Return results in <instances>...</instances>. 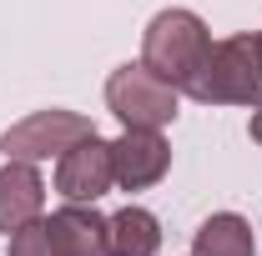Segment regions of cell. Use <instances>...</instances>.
Here are the masks:
<instances>
[{
    "label": "cell",
    "instance_id": "7a4b0ae2",
    "mask_svg": "<svg viewBox=\"0 0 262 256\" xmlns=\"http://www.w3.org/2000/svg\"><path fill=\"white\" fill-rule=\"evenodd\" d=\"M207 50H212L207 20L196 10H182V5L157 10L151 25H146V35H141V65L157 70L162 81H171L177 91H187V81L202 70Z\"/></svg>",
    "mask_w": 262,
    "mask_h": 256
},
{
    "label": "cell",
    "instance_id": "9c48e42d",
    "mask_svg": "<svg viewBox=\"0 0 262 256\" xmlns=\"http://www.w3.org/2000/svg\"><path fill=\"white\" fill-rule=\"evenodd\" d=\"M192 256H257L252 226L242 221L237 211H217V216H207V221L196 226Z\"/></svg>",
    "mask_w": 262,
    "mask_h": 256
},
{
    "label": "cell",
    "instance_id": "8992f818",
    "mask_svg": "<svg viewBox=\"0 0 262 256\" xmlns=\"http://www.w3.org/2000/svg\"><path fill=\"white\" fill-rule=\"evenodd\" d=\"M111 171H116L121 191H146L171 171V146L162 141V131L126 126L121 141H111Z\"/></svg>",
    "mask_w": 262,
    "mask_h": 256
},
{
    "label": "cell",
    "instance_id": "7c38bea8",
    "mask_svg": "<svg viewBox=\"0 0 262 256\" xmlns=\"http://www.w3.org/2000/svg\"><path fill=\"white\" fill-rule=\"evenodd\" d=\"M247 136H252V141H257V146H262V106H257V111H252V121H247Z\"/></svg>",
    "mask_w": 262,
    "mask_h": 256
},
{
    "label": "cell",
    "instance_id": "52a82bcc",
    "mask_svg": "<svg viewBox=\"0 0 262 256\" xmlns=\"http://www.w3.org/2000/svg\"><path fill=\"white\" fill-rule=\"evenodd\" d=\"M46 236L56 256H111V216H101L96 206H81V201L56 211L46 221Z\"/></svg>",
    "mask_w": 262,
    "mask_h": 256
},
{
    "label": "cell",
    "instance_id": "5b68a950",
    "mask_svg": "<svg viewBox=\"0 0 262 256\" xmlns=\"http://www.w3.org/2000/svg\"><path fill=\"white\" fill-rule=\"evenodd\" d=\"M111 186H116V171H111V141L86 136V141H76L71 151H61V161H56V191H61L66 201L91 206V201L106 196Z\"/></svg>",
    "mask_w": 262,
    "mask_h": 256
},
{
    "label": "cell",
    "instance_id": "8fae6325",
    "mask_svg": "<svg viewBox=\"0 0 262 256\" xmlns=\"http://www.w3.org/2000/svg\"><path fill=\"white\" fill-rule=\"evenodd\" d=\"M10 256H56L51 236H46V221H31L10 236Z\"/></svg>",
    "mask_w": 262,
    "mask_h": 256
},
{
    "label": "cell",
    "instance_id": "3957f363",
    "mask_svg": "<svg viewBox=\"0 0 262 256\" xmlns=\"http://www.w3.org/2000/svg\"><path fill=\"white\" fill-rule=\"evenodd\" d=\"M106 106L121 126H136V131H162L177 121V86L162 81L157 70L146 65H116L111 81H106Z\"/></svg>",
    "mask_w": 262,
    "mask_h": 256
},
{
    "label": "cell",
    "instance_id": "30bf717a",
    "mask_svg": "<svg viewBox=\"0 0 262 256\" xmlns=\"http://www.w3.org/2000/svg\"><path fill=\"white\" fill-rule=\"evenodd\" d=\"M162 251V226L146 206H126L111 216V256H157Z\"/></svg>",
    "mask_w": 262,
    "mask_h": 256
},
{
    "label": "cell",
    "instance_id": "277c9868",
    "mask_svg": "<svg viewBox=\"0 0 262 256\" xmlns=\"http://www.w3.org/2000/svg\"><path fill=\"white\" fill-rule=\"evenodd\" d=\"M86 136H96V126L81 111H35L20 126L0 131V156L5 161H46V156L71 151Z\"/></svg>",
    "mask_w": 262,
    "mask_h": 256
},
{
    "label": "cell",
    "instance_id": "4fadbf2b",
    "mask_svg": "<svg viewBox=\"0 0 262 256\" xmlns=\"http://www.w3.org/2000/svg\"><path fill=\"white\" fill-rule=\"evenodd\" d=\"M257 40H262V35H257Z\"/></svg>",
    "mask_w": 262,
    "mask_h": 256
},
{
    "label": "cell",
    "instance_id": "6da1fadb",
    "mask_svg": "<svg viewBox=\"0 0 262 256\" xmlns=\"http://www.w3.org/2000/svg\"><path fill=\"white\" fill-rule=\"evenodd\" d=\"M187 96L202 106H262V40L227 35L207 50V61L187 81Z\"/></svg>",
    "mask_w": 262,
    "mask_h": 256
},
{
    "label": "cell",
    "instance_id": "ba28073f",
    "mask_svg": "<svg viewBox=\"0 0 262 256\" xmlns=\"http://www.w3.org/2000/svg\"><path fill=\"white\" fill-rule=\"evenodd\" d=\"M46 211V181L31 161H5L0 166V231L15 236L20 226L40 221Z\"/></svg>",
    "mask_w": 262,
    "mask_h": 256
}]
</instances>
